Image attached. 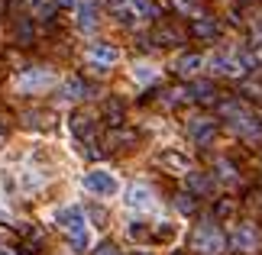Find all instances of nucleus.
I'll use <instances>...</instances> for the list:
<instances>
[{
  "label": "nucleus",
  "instance_id": "22",
  "mask_svg": "<svg viewBox=\"0 0 262 255\" xmlns=\"http://www.w3.org/2000/svg\"><path fill=\"white\" fill-rule=\"evenodd\" d=\"M188 188L198 191V194H207L210 188H214V181H210L207 175H198V171H188Z\"/></svg>",
  "mask_w": 262,
  "mask_h": 255
},
{
  "label": "nucleus",
  "instance_id": "14",
  "mask_svg": "<svg viewBox=\"0 0 262 255\" xmlns=\"http://www.w3.org/2000/svg\"><path fill=\"white\" fill-rule=\"evenodd\" d=\"M201 65H204V58L194 55V52H188V55H181L178 62H175V71H178L181 78H191V75H198V71H201Z\"/></svg>",
  "mask_w": 262,
  "mask_h": 255
},
{
  "label": "nucleus",
  "instance_id": "18",
  "mask_svg": "<svg viewBox=\"0 0 262 255\" xmlns=\"http://www.w3.org/2000/svg\"><path fill=\"white\" fill-rule=\"evenodd\" d=\"M129 13L139 16V19H156L159 16V7L152 0H129Z\"/></svg>",
  "mask_w": 262,
  "mask_h": 255
},
{
  "label": "nucleus",
  "instance_id": "23",
  "mask_svg": "<svg viewBox=\"0 0 262 255\" xmlns=\"http://www.w3.org/2000/svg\"><path fill=\"white\" fill-rule=\"evenodd\" d=\"M107 142H110L114 149H120V146H126V142H136V132H133V129H114V132L107 136Z\"/></svg>",
  "mask_w": 262,
  "mask_h": 255
},
{
  "label": "nucleus",
  "instance_id": "15",
  "mask_svg": "<svg viewBox=\"0 0 262 255\" xmlns=\"http://www.w3.org/2000/svg\"><path fill=\"white\" fill-rule=\"evenodd\" d=\"M91 94V87L84 84L81 78H68L65 84H62V100H81Z\"/></svg>",
  "mask_w": 262,
  "mask_h": 255
},
{
  "label": "nucleus",
  "instance_id": "12",
  "mask_svg": "<svg viewBox=\"0 0 262 255\" xmlns=\"http://www.w3.org/2000/svg\"><path fill=\"white\" fill-rule=\"evenodd\" d=\"M178 239V223H168V220H159L156 226H152V233H149V242H175Z\"/></svg>",
  "mask_w": 262,
  "mask_h": 255
},
{
  "label": "nucleus",
  "instance_id": "24",
  "mask_svg": "<svg viewBox=\"0 0 262 255\" xmlns=\"http://www.w3.org/2000/svg\"><path fill=\"white\" fill-rule=\"evenodd\" d=\"M104 113H107V120H110L114 126H120V120H123V104H120L117 97L107 100V104H104Z\"/></svg>",
  "mask_w": 262,
  "mask_h": 255
},
{
  "label": "nucleus",
  "instance_id": "4",
  "mask_svg": "<svg viewBox=\"0 0 262 255\" xmlns=\"http://www.w3.org/2000/svg\"><path fill=\"white\" fill-rule=\"evenodd\" d=\"M88 62L97 75H107V68L120 62V49L110 45V42H91L88 45Z\"/></svg>",
  "mask_w": 262,
  "mask_h": 255
},
{
  "label": "nucleus",
  "instance_id": "29",
  "mask_svg": "<svg viewBox=\"0 0 262 255\" xmlns=\"http://www.w3.org/2000/svg\"><path fill=\"white\" fill-rule=\"evenodd\" d=\"M52 10H55V4H49V0H39V4H36V16H49V13H52Z\"/></svg>",
  "mask_w": 262,
  "mask_h": 255
},
{
  "label": "nucleus",
  "instance_id": "27",
  "mask_svg": "<svg viewBox=\"0 0 262 255\" xmlns=\"http://www.w3.org/2000/svg\"><path fill=\"white\" fill-rule=\"evenodd\" d=\"M172 4H175V10H181V13H191V16H201V13H198V7H194V4H191V0H172Z\"/></svg>",
  "mask_w": 262,
  "mask_h": 255
},
{
  "label": "nucleus",
  "instance_id": "19",
  "mask_svg": "<svg viewBox=\"0 0 262 255\" xmlns=\"http://www.w3.org/2000/svg\"><path fill=\"white\" fill-rule=\"evenodd\" d=\"M149 233H152V226H149L146 220H129L126 223V236L133 242H149Z\"/></svg>",
  "mask_w": 262,
  "mask_h": 255
},
{
  "label": "nucleus",
  "instance_id": "21",
  "mask_svg": "<svg viewBox=\"0 0 262 255\" xmlns=\"http://www.w3.org/2000/svg\"><path fill=\"white\" fill-rule=\"evenodd\" d=\"M214 94H217V90H214V84H210V81H198V84L188 90V97H191V100H201V104H210V100H214Z\"/></svg>",
  "mask_w": 262,
  "mask_h": 255
},
{
  "label": "nucleus",
  "instance_id": "8",
  "mask_svg": "<svg viewBox=\"0 0 262 255\" xmlns=\"http://www.w3.org/2000/svg\"><path fill=\"white\" fill-rule=\"evenodd\" d=\"M159 165H162L165 171H172V175H188L191 158L185 155V152H178V149H162L159 152Z\"/></svg>",
  "mask_w": 262,
  "mask_h": 255
},
{
  "label": "nucleus",
  "instance_id": "1",
  "mask_svg": "<svg viewBox=\"0 0 262 255\" xmlns=\"http://www.w3.org/2000/svg\"><path fill=\"white\" fill-rule=\"evenodd\" d=\"M81 188L91 194V197H117L120 194V178L110 168H91L81 178Z\"/></svg>",
  "mask_w": 262,
  "mask_h": 255
},
{
  "label": "nucleus",
  "instance_id": "10",
  "mask_svg": "<svg viewBox=\"0 0 262 255\" xmlns=\"http://www.w3.org/2000/svg\"><path fill=\"white\" fill-rule=\"evenodd\" d=\"M188 132H191V139H194L198 146H207V142L214 139V132H217V126H214V120H207V117H198V120H191V126H188Z\"/></svg>",
  "mask_w": 262,
  "mask_h": 255
},
{
  "label": "nucleus",
  "instance_id": "33",
  "mask_svg": "<svg viewBox=\"0 0 262 255\" xmlns=\"http://www.w3.org/2000/svg\"><path fill=\"white\" fill-rule=\"evenodd\" d=\"M0 255H13V249H4V246H0Z\"/></svg>",
  "mask_w": 262,
  "mask_h": 255
},
{
  "label": "nucleus",
  "instance_id": "25",
  "mask_svg": "<svg viewBox=\"0 0 262 255\" xmlns=\"http://www.w3.org/2000/svg\"><path fill=\"white\" fill-rule=\"evenodd\" d=\"M175 207H178L181 213H194V210H198L194 194H178V197H175Z\"/></svg>",
  "mask_w": 262,
  "mask_h": 255
},
{
  "label": "nucleus",
  "instance_id": "31",
  "mask_svg": "<svg viewBox=\"0 0 262 255\" xmlns=\"http://www.w3.org/2000/svg\"><path fill=\"white\" fill-rule=\"evenodd\" d=\"M58 7H78V0H55Z\"/></svg>",
  "mask_w": 262,
  "mask_h": 255
},
{
  "label": "nucleus",
  "instance_id": "35",
  "mask_svg": "<svg viewBox=\"0 0 262 255\" xmlns=\"http://www.w3.org/2000/svg\"><path fill=\"white\" fill-rule=\"evenodd\" d=\"M133 255H146V252H133Z\"/></svg>",
  "mask_w": 262,
  "mask_h": 255
},
{
  "label": "nucleus",
  "instance_id": "6",
  "mask_svg": "<svg viewBox=\"0 0 262 255\" xmlns=\"http://www.w3.org/2000/svg\"><path fill=\"white\" fill-rule=\"evenodd\" d=\"M52 220H55V226H58V229H65V233H75V229L88 226V217H84V210L78 207V203L58 207V210L52 213Z\"/></svg>",
  "mask_w": 262,
  "mask_h": 255
},
{
  "label": "nucleus",
  "instance_id": "32",
  "mask_svg": "<svg viewBox=\"0 0 262 255\" xmlns=\"http://www.w3.org/2000/svg\"><path fill=\"white\" fill-rule=\"evenodd\" d=\"M4 139H7V126H4V123H0V142H4Z\"/></svg>",
  "mask_w": 262,
  "mask_h": 255
},
{
  "label": "nucleus",
  "instance_id": "28",
  "mask_svg": "<svg viewBox=\"0 0 262 255\" xmlns=\"http://www.w3.org/2000/svg\"><path fill=\"white\" fill-rule=\"evenodd\" d=\"M217 171H220V178H227V181L236 178V171H233V165H230V161H217Z\"/></svg>",
  "mask_w": 262,
  "mask_h": 255
},
{
  "label": "nucleus",
  "instance_id": "7",
  "mask_svg": "<svg viewBox=\"0 0 262 255\" xmlns=\"http://www.w3.org/2000/svg\"><path fill=\"white\" fill-rule=\"evenodd\" d=\"M230 246L236 252H256L259 249V229L249 226V223H239L233 229V236H230Z\"/></svg>",
  "mask_w": 262,
  "mask_h": 255
},
{
  "label": "nucleus",
  "instance_id": "34",
  "mask_svg": "<svg viewBox=\"0 0 262 255\" xmlns=\"http://www.w3.org/2000/svg\"><path fill=\"white\" fill-rule=\"evenodd\" d=\"M110 4H114V7H120V4H129V0H110Z\"/></svg>",
  "mask_w": 262,
  "mask_h": 255
},
{
  "label": "nucleus",
  "instance_id": "26",
  "mask_svg": "<svg viewBox=\"0 0 262 255\" xmlns=\"http://www.w3.org/2000/svg\"><path fill=\"white\" fill-rule=\"evenodd\" d=\"M178 39H181V36L175 33V29H168V26H162V29L156 33V42H159V45H175Z\"/></svg>",
  "mask_w": 262,
  "mask_h": 255
},
{
  "label": "nucleus",
  "instance_id": "9",
  "mask_svg": "<svg viewBox=\"0 0 262 255\" xmlns=\"http://www.w3.org/2000/svg\"><path fill=\"white\" fill-rule=\"evenodd\" d=\"M97 0H78V7H75V23L78 29H84V33H91V29L97 26Z\"/></svg>",
  "mask_w": 262,
  "mask_h": 255
},
{
  "label": "nucleus",
  "instance_id": "13",
  "mask_svg": "<svg viewBox=\"0 0 262 255\" xmlns=\"http://www.w3.org/2000/svg\"><path fill=\"white\" fill-rule=\"evenodd\" d=\"M68 126H72V132L78 139L91 142V136H94V117H88V113H75L72 120H68Z\"/></svg>",
  "mask_w": 262,
  "mask_h": 255
},
{
  "label": "nucleus",
  "instance_id": "17",
  "mask_svg": "<svg viewBox=\"0 0 262 255\" xmlns=\"http://www.w3.org/2000/svg\"><path fill=\"white\" fill-rule=\"evenodd\" d=\"M191 33H194V36H201V39H214V36L220 33V26H217L210 16H204V13H201V16H194V26H191Z\"/></svg>",
  "mask_w": 262,
  "mask_h": 255
},
{
  "label": "nucleus",
  "instance_id": "5",
  "mask_svg": "<svg viewBox=\"0 0 262 255\" xmlns=\"http://www.w3.org/2000/svg\"><path fill=\"white\" fill-rule=\"evenodd\" d=\"M123 203H126L129 210H136V213H146V210H152V207H156V194H152V188H149V184L136 181V184H129V188H126Z\"/></svg>",
  "mask_w": 262,
  "mask_h": 255
},
{
  "label": "nucleus",
  "instance_id": "16",
  "mask_svg": "<svg viewBox=\"0 0 262 255\" xmlns=\"http://www.w3.org/2000/svg\"><path fill=\"white\" fill-rule=\"evenodd\" d=\"M42 184H46V175L39 168H29L26 165L23 171H19V188H23V191H39Z\"/></svg>",
  "mask_w": 262,
  "mask_h": 255
},
{
  "label": "nucleus",
  "instance_id": "20",
  "mask_svg": "<svg viewBox=\"0 0 262 255\" xmlns=\"http://www.w3.org/2000/svg\"><path fill=\"white\" fill-rule=\"evenodd\" d=\"M156 78H159V68L156 65H149V62L133 65V81H136V84H152Z\"/></svg>",
  "mask_w": 262,
  "mask_h": 255
},
{
  "label": "nucleus",
  "instance_id": "2",
  "mask_svg": "<svg viewBox=\"0 0 262 255\" xmlns=\"http://www.w3.org/2000/svg\"><path fill=\"white\" fill-rule=\"evenodd\" d=\"M191 249H194L198 255H220L227 249V239H224V233H220L214 223H201V226L194 229V236H191Z\"/></svg>",
  "mask_w": 262,
  "mask_h": 255
},
{
  "label": "nucleus",
  "instance_id": "3",
  "mask_svg": "<svg viewBox=\"0 0 262 255\" xmlns=\"http://www.w3.org/2000/svg\"><path fill=\"white\" fill-rule=\"evenodd\" d=\"M55 84V75L49 68H26L23 75L16 78V90L19 94H42Z\"/></svg>",
  "mask_w": 262,
  "mask_h": 255
},
{
  "label": "nucleus",
  "instance_id": "11",
  "mask_svg": "<svg viewBox=\"0 0 262 255\" xmlns=\"http://www.w3.org/2000/svg\"><path fill=\"white\" fill-rule=\"evenodd\" d=\"M91 246H94V233H91V226H81V229H75V233H68V249L72 252H88Z\"/></svg>",
  "mask_w": 262,
  "mask_h": 255
},
{
  "label": "nucleus",
  "instance_id": "30",
  "mask_svg": "<svg viewBox=\"0 0 262 255\" xmlns=\"http://www.w3.org/2000/svg\"><path fill=\"white\" fill-rule=\"evenodd\" d=\"M94 255H120V252H117V246H114V242H104V246H100Z\"/></svg>",
  "mask_w": 262,
  "mask_h": 255
}]
</instances>
